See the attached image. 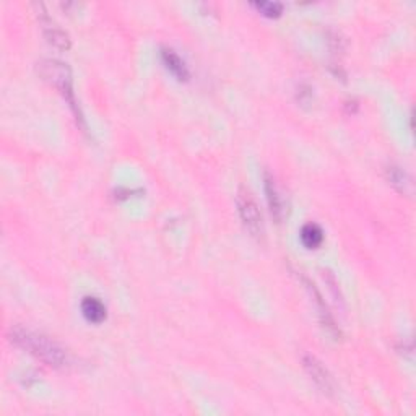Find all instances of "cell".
Listing matches in <instances>:
<instances>
[{"instance_id":"1","label":"cell","mask_w":416,"mask_h":416,"mask_svg":"<svg viewBox=\"0 0 416 416\" xmlns=\"http://www.w3.org/2000/svg\"><path fill=\"white\" fill-rule=\"evenodd\" d=\"M8 337H10L12 343L28 351L34 358L41 359L47 366L62 369L68 364V356L62 346L55 343L52 338L42 335V333L29 330V328L25 327H12Z\"/></svg>"},{"instance_id":"2","label":"cell","mask_w":416,"mask_h":416,"mask_svg":"<svg viewBox=\"0 0 416 416\" xmlns=\"http://www.w3.org/2000/svg\"><path fill=\"white\" fill-rule=\"evenodd\" d=\"M38 72L39 75L42 77V80L60 91V94L65 98V101L68 103V106H70L78 116L75 94H73L72 72L70 68H68V65L55 59H46L38 64Z\"/></svg>"},{"instance_id":"3","label":"cell","mask_w":416,"mask_h":416,"mask_svg":"<svg viewBox=\"0 0 416 416\" xmlns=\"http://www.w3.org/2000/svg\"><path fill=\"white\" fill-rule=\"evenodd\" d=\"M236 205L237 211H239V216L244 223V226L247 231L250 233V236H254L255 239H262L263 233V218H262V211L255 202V198L252 197V194L249 192L247 189H239L236 197Z\"/></svg>"},{"instance_id":"4","label":"cell","mask_w":416,"mask_h":416,"mask_svg":"<svg viewBox=\"0 0 416 416\" xmlns=\"http://www.w3.org/2000/svg\"><path fill=\"white\" fill-rule=\"evenodd\" d=\"M302 366H304V369L307 374H309L311 379L314 380V384L317 385L324 393L333 395V392H335V380H333L330 372H328L327 367H325L317 358L312 356V354H304V356H302Z\"/></svg>"},{"instance_id":"5","label":"cell","mask_w":416,"mask_h":416,"mask_svg":"<svg viewBox=\"0 0 416 416\" xmlns=\"http://www.w3.org/2000/svg\"><path fill=\"white\" fill-rule=\"evenodd\" d=\"M39 21H41L42 33H44V38L47 39L49 44L57 47L60 51L70 49V38H68V34L65 33L49 15H46V12H41Z\"/></svg>"},{"instance_id":"6","label":"cell","mask_w":416,"mask_h":416,"mask_svg":"<svg viewBox=\"0 0 416 416\" xmlns=\"http://www.w3.org/2000/svg\"><path fill=\"white\" fill-rule=\"evenodd\" d=\"M263 185H265L267 202H268V207H270V213L273 218L280 223V221L285 218V213H286L285 200H283V197H281L278 187H276L275 181H273V177L268 174V172H265V184Z\"/></svg>"},{"instance_id":"7","label":"cell","mask_w":416,"mask_h":416,"mask_svg":"<svg viewBox=\"0 0 416 416\" xmlns=\"http://www.w3.org/2000/svg\"><path fill=\"white\" fill-rule=\"evenodd\" d=\"M304 283L307 285V289H309V293L311 294H314V301L317 302V311H319V317H320V320H322V324H324V327L327 328V332L330 333L332 337H335V338H340V328H338V325L335 324V320H333V317H332V314L330 312H328V309H327V306L324 304V301H322V296H320V293L317 291V288H315L314 285H311L309 281L307 280H304Z\"/></svg>"},{"instance_id":"8","label":"cell","mask_w":416,"mask_h":416,"mask_svg":"<svg viewBox=\"0 0 416 416\" xmlns=\"http://www.w3.org/2000/svg\"><path fill=\"white\" fill-rule=\"evenodd\" d=\"M387 181L397 192H400L403 195L413 194V181H411L408 172L403 171L402 168L398 166L387 168Z\"/></svg>"},{"instance_id":"9","label":"cell","mask_w":416,"mask_h":416,"mask_svg":"<svg viewBox=\"0 0 416 416\" xmlns=\"http://www.w3.org/2000/svg\"><path fill=\"white\" fill-rule=\"evenodd\" d=\"M81 314L83 317L88 320L91 324H101L106 320V306L99 301L98 298H91L86 296L83 301H81Z\"/></svg>"},{"instance_id":"10","label":"cell","mask_w":416,"mask_h":416,"mask_svg":"<svg viewBox=\"0 0 416 416\" xmlns=\"http://www.w3.org/2000/svg\"><path fill=\"white\" fill-rule=\"evenodd\" d=\"M161 60L164 64V67L168 68L169 72L174 75L177 80H189V70H187V65L184 64V60H182L179 55L176 54L172 49H163L161 51Z\"/></svg>"},{"instance_id":"11","label":"cell","mask_w":416,"mask_h":416,"mask_svg":"<svg viewBox=\"0 0 416 416\" xmlns=\"http://www.w3.org/2000/svg\"><path fill=\"white\" fill-rule=\"evenodd\" d=\"M324 241V231L319 224L307 223L301 229V242L306 249H317Z\"/></svg>"},{"instance_id":"12","label":"cell","mask_w":416,"mask_h":416,"mask_svg":"<svg viewBox=\"0 0 416 416\" xmlns=\"http://www.w3.org/2000/svg\"><path fill=\"white\" fill-rule=\"evenodd\" d=\"M252 5L268 18H278L283 12V3L280 2H254Z\"/></svg>"}]
</instances>
